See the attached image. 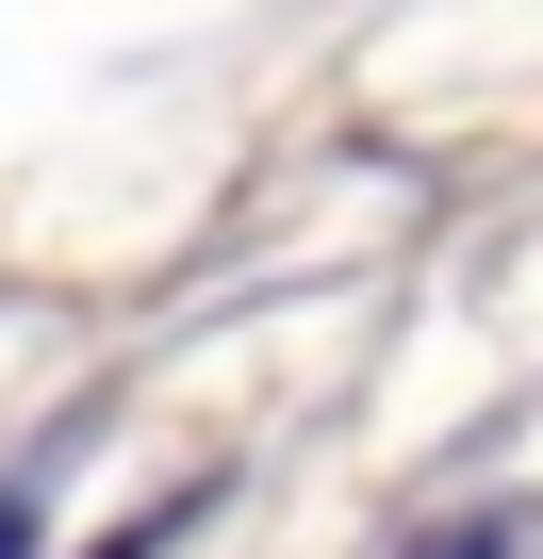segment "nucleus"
I'll list each match as a JSON object with an SVG mask.
<instances>
[{"label":"nucleus","instance_id":"nucleus-1","mask_svg":"<svg viewBox=\"0 0 543 559\" xmlns=\"http://www.w3.org/2000/svg\"><path fill=\"white\" fill-rule=\"evenodd\" d=\"M17 543H34V526H17V510H0V559H17Z\"/></svg>","mask_w":543,"mask_h":559}]
</instances>
